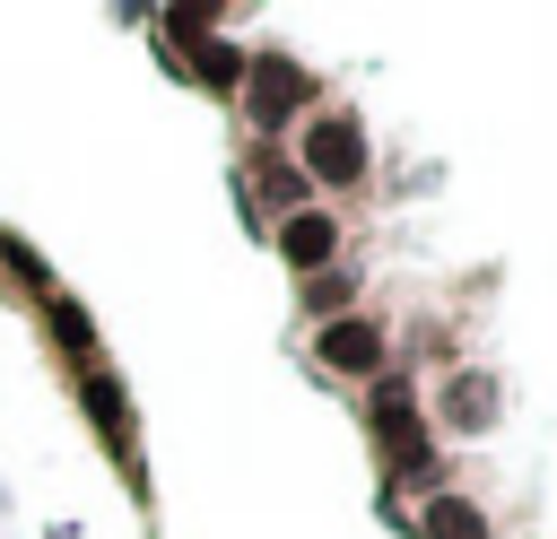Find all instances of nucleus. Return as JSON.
Listing matches in <instances>:
<instances>
[{"mask_svg": "<svg viewBox=\"0 0 557 539\" xmlns=\"http://www.w3.org/2000/svg\"><path fill=\"white\" fill-rule=\"evenodd\" d=\"M374 435H383L392 469H426V426H418V409H409L400 391H383V409H374Z\"/></svg>", "mask_w": 557, "mask_h": 539, "instance_id": "1", "label": "nucleus"}, {"mask_svg": "<svg viewBox=\"0 0 557 539\" xmlns=\"http://www.w3.org/2000/svg\"><path fill=\"white\" fill-rule=\"evenodd\" d=\"M296 104H305V70L278 61V52H261V61H252V113L278 122V113H296Z\"/></svg>", "mask_w": 557, "mask_h": 539, "instance_id": "2", "label": "nucleus"}, {"mask_svg": "<svg viewBox=\"0 0 557 539\" xmlns=\"http://www.w3.org/2000/svg\"><path fill=\"white\" fill-rule=\"evenodd\" d=\"M305 156H313V174H322V183H357V165H366V139H357L348 122H313Z\"/></svg>", "mask_w": 557, "mask_h": 539, "instance_id": "3", "label": "nucleus"}, {"mask_svg": "<svg viewBox=\"0 0 557 539\" xmlns=\"http://www.w3.org/2000/svg\"><path fill=\"white\" fill-rule=\"evenodd\" d=\"M322 356H331L339 374H366V365H383V339H374L366 322H331V330H322Z\"/></svg>", "mask_w": 557, "mask_h": 539, "instance_id": "4", "label": "nucleus"}, {"mask_svg": "<svg viewBox=\"0 0 557 539\" xmlns=\"http://www.w3.org/2000/svg\"><path fill=\"white\" fill-rule=\"evenodd\" d=\"M426 539H487V513L461 504V496H435L426 504Z\"/></svg>", "mask_w": 557, "mask_h": 539, "instance_id": "5", "label": "nucleus"}, {"mask_svg": "<svg viewBox=\"0 0 557 539\" xmlns=\"http://www.w3.org/2000/svg\"><path fill=\"white\" fill-rule=\"evenodd\" d=\"M331 243H339V235H331V217H287V261H296V270H322V261H331Z\"/></svg>", "mask_w": 557, "mask_h": 539, "instance_id": "6", "label": "nucleus"}, {"mask_svg": "<svg viewBox=\"0 0 557 539\" xmlns=\"http://www.w3.org/2000/svg\"><path fill=\"white\" fill-rule=\"evenodd\" d=\"M183 35H191V61H200V78H209V87H235V78H244V61H235L226 43H209L200 26H183Z\"/></svg>", "mask_w": 557, "mask_h": 539, "instance_id": "7", "label": "nucleus"}, {"mask_svg": "<svg viewBox=\"0 0 557 539\" xmlns=\"http://www.w3.org/2000/svg\"><path fill=\"white\" fill-rule=\"evenodd\" d=\"M487 409H496V391H487L479 374H461V383H453V426H487Z\"/></svg>", "mask_w": 557, "mask_h": 539, "instance_id": "8", "label": "nucleus"}]
</instances>
